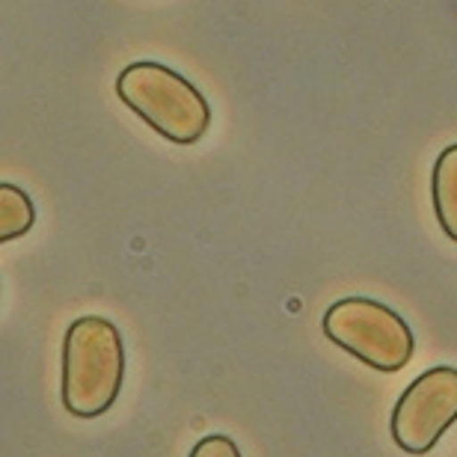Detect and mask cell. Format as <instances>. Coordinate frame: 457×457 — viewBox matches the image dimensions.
<instances>
[{"instance_id":"6da1fadb","label":"cell","mask_w":457,"mask_h":457,"mask_svg":"<svg viewBox=\"0 0 457 457\" xmlns=\"http://www.w3.org/2000/svg\"><path fill=\"white\" fill-rule=\"evenodd\" d=\"M125 378L122 333L102 315H80L62 339V407L75 419H98L116 404Z\"/></svg>"},{"instance_id":"7a4b0ae2","label":"cell","mask_w":457,"mask_h":457,"mask_svg":"<svg viewBox=\"0 0 457 457\" xmlns=\"http://www.w3.org/2000/svg\"><path fill=\"white\" fill-rule=\"evenodd\" d=\"M116 96L140 122L176 145H194L212 128V104L185 75L163 62H131L119 71Z\"/></svg>"},{"instance_id":"3957f363","label":"cell","mask_w":457,"mask_h":457,"mask_svg":"<svg viewBox=\"0 0 457 457\" xmlns=\"http://www.w3.org/2000/svg\"><path fill=\"white\" fill-rule=\"evenodd\" d=\"M321 330L336 347L374 371H401L416 347L404 318L371 297L333 303L321 318Z\"/></svg>"},{"instance_id":"277c9868","label":"cell","mask_w":457,"mask_h":457,"mask_svg":"<svg viewBox=\"0 0 457 457\" xmlns=\"http://www.w3.org/2000/svg\"><path fill=\"white\" fill-rule=\"evenodd\" d=\"M457 422V369L436 365L410 383L392 407L389 431L401 452L425 454Z\"/></svg>"},{"instance_id":"5b68a950","label":"cell","mask_w":457,"mask_h":457,"mask_svg":"<svg viewBox=\"0 0 457 457\" xmlns=\"http://www.w3.org/2000/svg\"><path fill=\"white\" fill-rule=\"evenodd\" d=\"M431 199L436 223L457 244V143L445 145L431 172Z\"/></svg>"},{"instance_id":"8992f818","label":"cell","mask_w":457,"mask_h":457,"mask_svg":"<svg viewBox=\"0 0 457 457\" xmlns=\"http://www.w3.org/2000/svg\"><path fill=\"white\" fill-rule=\"evenodd\" d=\"M33 220H36L33 199L18 185H12V181H4L0 185V241L9 244L15 237L27 235Z\"/></svg>"},{"instance_id":"52a82bcc","label":"cell","mask_w":457,"mask_h":457,"mask_svg":"<svg viewBox=\"0 0 457 457\" xmlns=\"http://www.w3.org/2000/svg\"><path fill=\"white\" fill-rule=\"evenodd\" d=\"M187 457H241V449L235 445L232 436L212 434V436H203V440L190 449Z\"/></svg>"}]
</instances>
